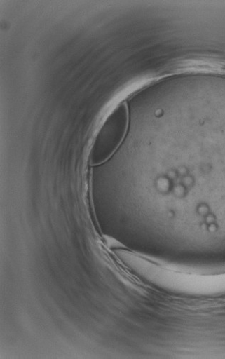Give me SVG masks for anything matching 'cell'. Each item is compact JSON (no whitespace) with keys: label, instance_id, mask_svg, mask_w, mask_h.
<instances>
[{"label":"cell","instance_id":"6da1fadb","mask_svg":"<svg viewBox=\"0 0 225 359\" xmlns=\"http://www.w3.org/2000/svg\"><path fill=\"white\" fill-rule=\"evenodd\" d=\"M128 123V106L122 103L110 114L97 134L89 156L92 165L104 163L114 155L125 137Z\"/></svg>","mask_w":225,"mask_h":359}]
</instances>
